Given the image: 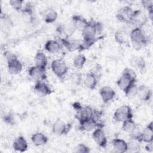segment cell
<instances>
[{
  "instance_id": "4dcf8cb0",
  "label": "cell",
  "mask_w": 153,
  "mask_h": 153,
  "mask_svg": "<svg viewBox=\"0 0 153 153\" xmlns=\"http://www.w3.org/2000/svg\"><path fill=\"white\" fill-rule=\"evenodd\" d=\"M102 37H99V38H83L82 41L81 42V48H80V51L88 50L91 47H92L100 38Z\"/></svg>"
},
{
  "instance_id": "d590c367",
  "label": "cell",
  "mask_w": 153,
  "mask_h": 153,
  "mask_svg": "<svg viewBox=\"0 0 153 153\" xmlns=\"http://www.w3.org/2000/svg\"><path fill=\"white\" fill-rule=\"evenodd\" d=\"M75 153H89L90 152V148L84 143H79L75 146L73 150Z\"/></svg>"
},
{
  "instance_id": "9a60e30c",
  "label": "cell",
  "mask_w": 153,
  "mask_h": 153,
  "mask_svg": "<svg viewBox=\"0 0 153 153\" xmlns=\"http://www.w3.org/2000/svg\"><path fill=\"white\" fill-rule=\"evenodd\" d=\"M99 94L102 101L105 103H107L114 99L116 93L112 87L106 85L100 89Z\"/></svg>"
},
{
  "instance_id": "d6986e66",
  "label": "cell",
  "mask_w": 153,
  "mask_h": 153,
  "mask_svg": "<svg viewBox=\"0 0 153 153\" xmlns=\"http://www.w3.org/2000/svg\"><path fill=\"white\" fill-rule=\"evenodd\" d=\"M13 147L15 151L23 152L27 149L28 143L25 138L20 136L14 140L13 143Z\"/></svg>"
},
{
  "instance_id": "44dd1931",
  "label": "cell",
  "mask_w": 153,
  "mask_h": 153,
  "mask_svg": "<svg viewBox=\"0 0 153 153\" xmlns=\"http://www.w3.org/2000/svg\"><path fill=\"white\" fill-rule=\"evenodd\" d=\"M112 144L114 151L119 153L127 152V142L124 140L118 138H115L112 141Z\"/></svg>"
},
{
  "instance_id": "30bf717a",
  "label": "cell",
  "mask_w": 153,
  "mask_h": 153,
  "mask_svg": "<svg viewBox=\"0 0 153 153\" xmlns=\"http://www.w3.org/2000/svg\"><path fill=\"white\" fill-rule=\"evenodd\" d=\"M71 128V126L66 124L63 120L57 119L53 124L51 130L56 136H61L66 134Z\"/></svg>"
},
{
  "instance_id": "7a4b0ae2",
  "label": "cell",
  "mask_w": 153,
  "mask_h": 153,
  "mask_svg": "<svg viewBox=\"0 0 153 153\" xmlns=\"http://www.w3.org/2000/svg\"><path fill=\"white\" fill-rule=\"evenodd\" d=\"M136 82V74L131 69L126 68L121 76L117 81V85L123 91H125L133 83Z\"/></svg>"
},
{
  "instance_id": "83f0119b",
  "label": "cell",
  "mask_w": 153,
  "mask_h": 153,
  "mask_svg": "<svg viewBox=\"0 0 153 153\" xmlns=\"http://www.w3.org/2000/svg\"><path fill=\"white\" fill-rule=\"evenodd\" d=\"M58 17L57 11L53 8H48L46 10L44 14V20L47 23L54 22Z\"/></svg>"
},
{
  "instance_id": "836d02e7",
  "label": "cell",
  "mask_w": 153,
  "mask_h": 153,
  "mask_svg": "<svg viewBox=\"0 0 153 153\" xmlns=\"http://www.w3.org/2000/svg\"><path fill=\"white\" fill-rule=\"evenodd\" d=\"M126 32L124 30H117L114 35L115 39L117 42H118L120 44H123L126 43L127 41V37H126Z\"/></svg>"
},
{
  "instance_id": "ffe728a7",
  "label": "cell",
  "mask_w": 153,
  "mask_h": 153,
  "mask_svg": "<svg viewBox=\"0 0 153 153\" xmlns=\"http://www.w3.org/2000/svg\"><path fill=\"white\" fill-rule=\"evenodd\" d=\"M62 44L55 39H50L47 41L45 45L44 48L50 53H56L59 52L62 48Z\"/></svg>"
},
{
  "instance_id": "277c9868",
  "label": "cell",
  "mask_w": 153,
  "mask_h": 153,
  "mask_svg": "<svg viewBox=\"0 0 153 153\" xmlns=\"http://www.w3.org/2000/svg\"><path fill=\"white\" fill-rule=\"evenodd\" d=\"M72 106L75 111V118L79 122L82 120L89 117H94V112L92 108L88 106H82L79 102H74Z\"/></svg>"
},
{
  "instance_id": "5b68a950",
  "label": "cell",
  "mask_w": 153,
  "mask_h": 153,
  "mask_svg": "<svg viewBox=\"0 0 153 153\" xmlns=\"http://www.w3.org/2000/svg\"><path fill=\"white\" fill-rule=\"evenodd\" d=\"M52 72L59 78L64 77L68 72V67L66 62L62 59H55L51 63Z\"/></svg>"
},
{
  "instance_id": "cb8c5ba5",
  "label": "cell",
  "mask_w": 153,
  "mask_h": 153,
  "mask_svg": "<svg viewBox=\"0 0 153 153\" xmlns=\"http://www.w3.org/2000/svg\"><path fill=\"white\" fill-rule=\"evenodd\" d=\"M34 61L35 66L45 69L48 63V59L46 55L42 51H38L36 52L34 57Z\"/></svg>"
},
{
  "instance_id": "f1b7e54d",
  "label": "cell",
  "mask_w": 153,
  "mask_h": 153,
  "mask_svg": "<svg viewBox=\"0 0 153 153\" xmlns=\"http://www.w3.org/2000/svg\"><path fill=\"white\" fill-rule=\"evenodd\" d=\"M1 27L5 30H8L11 29L13 26V22L11 19L5 14H3L2 13H1Z\"/></svg>"
},
{
  "instance_id": "7c38bea8",
  "label": "cell",
  "mask_w": 153,
  "mask_h": 153,
  "mask_svg": "<svg viewBox=\"0 0 153 153\" xmlns=\"http://www.w3.org/2000/svg\"><path fill=\"white\" fill-rule=\"evenodd\" d=\"M96 23V22L93 20L88 21L87 25L81 30L83 38H96V35H97Z\"/></svg>"
},
{
  "instance_id": "4fadbf2b",
  "label": "cell",
  "mask_w": 153,
  "mask_h": 153,
  "mask_svg": "<svg viewBox=\"0 0 153 153\" xmlns=\"http://www.w3.org/2000/svg\"><path fill=\"white\" fill-rule=\"evenodd\" d=\"M61 44L69 51H79L81 48V42L76 39H68L67 38L60 39Z\"/></svg>"
},
{
  "instance_id": "6da1fadb",
  "label": "cell",
  "mask_w": 153,
  "mask_h": 153,
  "mask_svg": "<svg viewBox=\"0 0 153 153\" xmlns=\"http://www.w3.org/2000/svg\"><path fill=\"white\" fill-rule=\"evenodd\" d=\"M129 36L133 48L137 51L141 50L149 42L148 38L142 27H137L132 29Z\"/></svg>"
},
{
  "instance_id": "1f68e13d",
  "label": "cell",
  "mask_w": 153,
  "mask_h": 153,
  "mask_svg": "<svg viewBox=\"0 0 153 153\" xmlns=\"http://www.w3.org/2000/svg\"><path fill=\"white\" fill-rule=\"evenodd\" d=\"M86 57L82 54H77L74 59L73 65L76 69H81L86 63Z\"/></svg>"
},
{
  "instance_id": "e575fe53",
  "label": "cell",
  "mask_w": 153,
  "mask_h": 153,
  "mask_svg": "<svg viewBox=\"0 0 153 153\" xmlns=\"http://www.w3.org/2000/svg\"><path fill=\"white\" fill-rule=\"evenodd\" d=\"M70 81L76 85H79L82 81V74L79 72H72L69 76Z\"/></svg>"
},
{
  "instance_id": "f546056e",
  "label": "cell",
  "mask_w": 153,
  "mask_h": 153,
  "mask_svg": "<svg viewBox=\"0 0 153 153\" xmlns=\"http://www.w3.org/2000/svg\"><path fill=\"white\" fill-rule=\"evenodd\" d=\"M139 86L136 84V82L133 83L124 92L126 96L130 99L136 97L138 93Z\"/></svg>"
},
{
  "instance_id": "5bb4252c",
  "label": "cell",
  "mask_w": 153,
  "mask_h": 153,
  "mask_svg": "<svg viewBox=\"0 0 153 153\" xmlns=\"http://www.w3.org/2000/svg\"><path fill=\"white\" fill-rule=\"evenodd\" d=\"M33 90L35 93L40 96H46L51 94L53 92L50 86L44 81H36Z\"/></svg>"
},
{
  "instance_id": "52a82bcc",
  "label": "cell",
  "mask_w": 153,
  "mask_h": 153,
  "mask_svg": "<svg viewBox=\"0 0 153 153\" xmlns=\"http://www.w3.org/2000/svg\"><path fill=\"white\" fill-rule=\"evenodd\" d=\"M7 69L8 72L12 75H17L22 72V64L15 54L7 59Z\"/></svg>"
},
{
  "instance_id": "484cf974",
  "label": "cell",
  "mask_w": 153,
  "mask_h": 153,
  "mask_svg": "<svg viewBox=\"0 0 153 153\" xmlns=\"http://www.w3.org/2000/svg\"><path fill=\"white\" fill-rule=\"evenodd\" d=\"M122 129L124 131L131 134L137 129V126L132 118L128 119L123 122Z\"/></svg>"
},
{
  "instance_id": "4316f807",
  "label": "cell",
  "mask_w": 153,
  "mask_h": 153,
  "mask_svg": "<svg viewBox=\"0 0 153 153\" xmlns=\"http://www.w3.org/2000/svg\"><path fill=\"white\" fill-rule=\"evenodd\" d=\"M71 21L75 26L76 29H80L81 30L87 25L88 21L79 15H74L71 18Z\"/></svg>"
},
{
  "instance_id": "9c48e42d",
  "label": "cell",
  "mask_w": 153,
  "mask_h": 153,
  "mask_svg": "<svg viewBox=\"0 0 153 153\" xmlns=\"http://www.w3.org/2000/svg\"><path fill=\"white\" fill-rule=\"evenodd\" d=\"M92 137L94 142L100 147L105 148L107 146V137L105 134L102 127H97L96 128L93 133Z\"/></svg>"
},
{
  "instance_id": "ab89813d",
  "label": "cell",
  "mask_w": 153,
  "mask_h": 153,
  "mask_svg": "<svg viewBox=\"0 0 153 153\" xmlns=\"http://www.w3.org/2000/svg\"><path fill=\"white\" fill-rule=\"evenodd\" d=\"M4 121L9 124H14V118L13 117V116L11 114H8L7 115H5L4 117L3 118Z\"/></svg>"
},
{
  "instance_id": "8992f818",
  "label": "cell",
  "mask_w": 153,
  "mask_h": 153,
  "mask_svg": "<svg viewBox=\"0 0 153 153\" xmlns=\"http://www.w3.org/2000/svg\"><path fill=\"white\" fill-rule=\"evenodd\" d=\"M133 11L134 10L129 6L123 7L118 11L116 17L119 21L126 23L127 25L131 20Z\"/></svg>"
},
{
  "instance_id": "ac0fdd59",
  "label": "cell",
  "mask_w": 153,
  "mask_h": 153,
  "mask_svg": "<svg viewBox=\"0 0 153 153\" xmlns=\"http://www.w3.org/2000/svg\"><path fill=\"white\" fill-rule=\"evenodd\" d=\"M76 30V28L72 21L67 25H61L57 27V31L63 33L67 38L72 35Z\"/></svg>"
},
{
  "instance_id": "d4e9b609",
  "label": "cell",
  "mask_w": 153,
  "mask_h": 153,
  "mask_svg": "<svg viewBox=\"0 0 153 153\" xmlns=\"http://www.w3.org/2000/svg\"><path fill=\"white\" fill-rule=\"evenodd\" d=\"M152 95L151 90L146 85H142L139 86L137 96L143 101H148Z\"/></svg>"
},
{
  "instance_id": "8fae6325",
  "label": "cell",
  "mask_w": 153,
  "mask_h": 153,
  "mask_svg": "<svg viewBox=\"0 0 153 153\" xmlns=\"http://www.w3.org/2000/svg\"><path fill=\"white\" fill-rule=\"evenodd\" d=\"M28 74L32 79L36 81H44L47 79L45 69L35 65L29 69Z\"/></svg>"
},
{
  "instance_id": "2e32d148",
  "label": "cell",
  "mask_w": 153,
  "mask_h": 153,
  "mask_svg": "<svg viewBox=\"0 0 153 153\" xmlns=\"http://www.w3.org/2000/svg\"><path fill=\"white\" fill-rule=\"evenodd\" d=\"M141 142H144L147 143H152L153 140V127L152 122H150L146 127L140 131Z\"/></svg>"
},
{
  "instance_id": "60d3db41",
  "label": "cell",
  "mask_w": 153,
  "mask_h": 153,
  "mask_svg": "<svg viewBox=\"0 0 153 153\" xmlns=\"http://www.w3.org/2000/svg\"><path fill=\"white\" fill-rule=\"evenodd\" d=\"M96 27L97 34L101 33L102 30H103V25H102V23L99 22H96Z\"/></svg>"
},
{
  "instance_id": "3957f363",
  "label": "cell",
  "mask_w": 153,
  "mask_h": 153,
  "mask_svg": "<svg viewBox=\"0 0 153 153\" xmlns=\"http://www.w3.org/2000/svg\"><path fill=\"white\" fill-rule=\"evenodd\" d=\"M113 118L117 122L122 123L127 120L133 118V112L131 107L127 105L120 106L114 112Z\"/></svg>"
},
{
  "instance_id": "ba28073f",
  "label": "cell",
  "mask_w": 153,
  "mask_h": 153,
  "mask_svg": "<svg viewBox=\"0 0 153 153\" xmlns=\"http://www.w3.org/2000/svg\"><path fill=\"white\" fill-rule=\"evenodd\" d=\"M79 123V128L81 130L90 131L94 130L97 127H102L101 124L97 123L94 117H87Z\"/></svg>"
},
{
  "instance_id": "74e56055",
  "label": "cell",
  "mask_w": 153,
  "mask_h": 153,
  "mask_svg": "<svg viewBox=\"0 0 153 153\" xmlns=\"http://www.w3.org/2000/svg\"><path fill=\"white\" fill-rule=\"evenodd\" d=\"M23 13H26L29 15L33 14V5L32 2H27V3L25 4L24 7H23V9L22 10Z\"/></svg>"
},
{
  "instance_id": "7402d4cb",
  "label": "cell",
  "mask_w": 153,
  "mask_h": 153,
  "mask_svg": "<svg viewBox=\"0 0 153 153\" xmlns=\"http://www.w3.org/2000/svg\"><path fill=\"white\" fill-rule=\"evenodd\" d=\"M130 65L134 68L139 71H143L146 67L145 59L142 56H134L130 59Z\"/></svg>"
},
{
  "instance_id": "8d00e7d4",
  "label": "cell",
  "mask_w": 153,
  "mask_h": 153,
  "mask_svg": "<svg viewBox=\"0 0 153 153\" xmlns=\"http://www.w3.org/2000/svg\"><path fill=\"white\" fill-rule=\"evenodd\" d=\"M24 1L23 0H11L9 3L10 5L16 11H22L23 7Z\"/></svg>"
},
{
  "instance_id": "603a6c76",
  "label": "cell",
  "mask_w": 153,
  "mask_h": 153,
  "mask_svg": "<svg viewBox=\"0 0 153 153\" xmlns=\"http://www.w3.org/2000/svg\"><path fill=\"white\" fill-rule=\"evenodd\" d=\"M31 140L34 145L39 146L46 144L48 140V138L44 133L36 132L32 135Z\"/></svg>"
},
{
  "instance_id": "e0dca14e",
  "label": "cell",
  "mask_w": 153,
  "mask_h": 153,
  "mask_svg": "<svg viewBox=\"0 0 153 153\" xmlns=\"http://www.w3.org/2000/svg\"><path fill=\"white\" fill-rule=\"evenodd\" d=\"M98 77L92 71L87 73L83 80L85 86L90 90H94L97 84Z\"/></svg>"
},
{
  "instance_id": "f35d334b",
  "label": "cell",
  "mask_w": 153,
  "mask_h": 153,
  "mask_svg": "<svg viewBox=\"0 0 153 153\" xmlns=\"http://www.w3.org/2000/svg\"><path fill=\"white\" fill-rule=\"evenodd\" d=\"M141 3H142V6L145 8H146L147 10H149L150 9L153 8V6H152L153 1H148V0L142 1Z\"/></svg>"
},
{
  "instance_id": "d6a6232c",
  "label": "cell",
  "mask_w": 153,
  "mask_h": 153,
  "mask_svg": "<svg viewBox=\"0 0 153 153\" xmlns=\"http://www.w3.org/2000/svg\"><path fill=\"white\" fill-rule=\"evenodd\" d=\"M139 141L131 139V140L127 143V151L131 152H139L140 149V145Z\"/></svg>"
}]
</instances>
